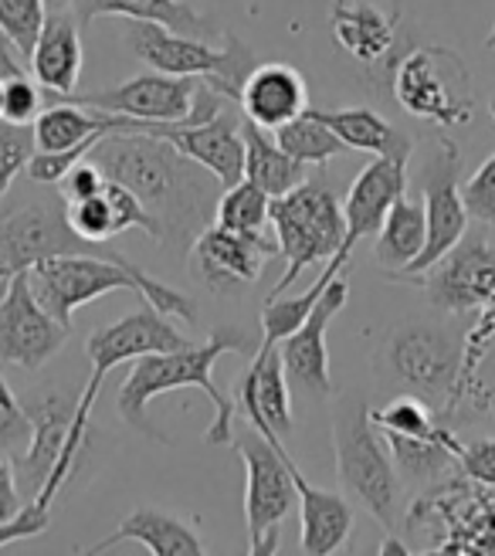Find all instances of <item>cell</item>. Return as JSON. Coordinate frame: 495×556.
<instances>
[{
	"instance_id": "1",
	"label": "cell",
	"mask_w": 495,
	"mask_h": 556,
	"mask_svg": "<svg viewBox=\"0 0 495 556\" xmlns=\"http://www.w3.org/2000/svg\"><path fill=\"white\" fill-rule=\"evenodd\" d=\"M89 160L105 177L126 184L143 201L156 225V244L183 252L198 235L214 225L221 180L198 160L180 153L167 136L156 132H105Z\"/></svg>"
},
{
	"instance_id": "2",
	"label": "cell",
	"mask_w": 495,
	"mask_h": 556,
	"mask_svg": "<svg viewBox=\"0 0 495 556\" xmlns=\"http://www.w3.org/2000/svg\"><path fill=\"white\" fill-rule=\"evenodd\" d=\"M262 343V340H258ZM258 343L248 337L238 326H217L211 332L207 343H190L183 350H170V353H147L132 364V370L126 374L123 387H119V414L123 421L136 431H143L147 438H163L160 428L150 425V401L163 397L170 391H183V387H198L211 397V404L217 407V417L211 421V428L204 431L207 444H231L234 441V397L221 394L214 383V367L225 353H241V356H255Z\"/></svg>"
},
{
	"instance_id": "3",
	"label": "cell",
	"mask_w": 495,
	"mask_h": 556,
	"mask_svg": "<svg viewBox=\"0 0 495 556\" xmlns=\"http://www.w3.org/2000/svg\"><path fill=\"white\" fill-rule=\"evenodd\" d=\"M27 275H31V289L41 299L45 309L59 323H65L68 329H72L75 309L96 302L99 295L119 292V289L136 292L140 299H147L153 309L167 313V316H177V319H187V323L198 319L194 299H187L183 292L163 286L160 278H153L140 265H132L126 255L113 252V248H109L105 255L45 258V262L27 268Z\"/></svg>"
},
{
	"instance_id": "4",
	"label": "cell",
	"mask_w": 495,
	"mask_h": 556,
	"mask_svg": "<svg viewBox=\"0 0 495 556\" xmlns=\"http://www.w3.org/2000/svg\"><path fill=\"white\" fill-rule=\"evenodd\" d=\"M333 448L343 492L353 495L383 530L394 533L401 516V471L364 397H346L337 407Z\"/></svg>"
},
{
	"instance_id": "5",
	"label": "cell",
	"mask_w": 495,
	"mask_h": 556,
	"mask_svg": "<svg viewBox=\"0 0 495 556\" xmlns=\"http://www.w3.org/2000/svg\"><path fill=\"white\" fill-rule=\"evenodd\" d=\"M31 414V444L14 462V476L24 503L51 506L72 482L81 452L92 441V421L78 417V401L65 391H48L24 404Z\"/></svg>"
},
{
	"instance_id": "6",
	"label": "cell",
	"mask_w": 495,
	"mask_h": 556,
	"mask_svg": "<svg viewBox=\"0 0 495 556\" xmlns=\"http://www.w3.org/2000/svg\"><path fill=\"white\" fill-rule=\"evenodd\" d=\"M271 231L279 241V258H285V271L268 299L289 292L309 265H326L340 252L346 214L333 187L322 180H302L282 198H271Z\"/></svg>"
},
{
	"instance_id": "7",
	"label": "cell",
	"mask_w": 495,
	"mask_h": 556,
	"mask_svg": "<svg viewBox=\"0 0 495 556\" xmlns=\"http://www.w3.org/2000/svg\"><path fill=\"white\" fill-rule=\"evenodd\" d=\"M465 337L437 323H404L388 332L377 353V374L418 394L428 404L452 410L461 374Z\"/></svg>"
},
{
	"instance_id": "8",
	"label": "cell",
	"mask_w": 495,
	"mask_h": 556,
	"mask_svg": "<svg viewBox=\"0 0 495 556\" xmlns=\"http://www.w3.org/2000/svg\"><path fill=\"white\" fill-rule=\"evenodd\" d=\"M48 102H78L102 113H116L143 123H183V119H214L228 109V96L201 78H183L167 72L136 75L116 89L96 92H45Z\"/></svg>"
},
{
	"instance_id": "9",
	"label": "cell",
	"mask_w": 495,
	"mask_h": 556,
	"mask_svg": "<svg viewBox=\"0 0 495 556\" xmlns=\"http://www.w3.org/2000/svg\"><path fill=\"white\" fill-rule=\"evenodd\" d=\"M129 51L153 72L204 78L231 102L241 99L244 78L258 65L252 48L241 45V38H234V35H225V48H214L204 38L177 35L170 27L150 24V21H132Z\"/></svg>"
},
{
	"instance_id": "10",
	"label": "cell",
	"mask_w": 495,
	"mask_h": 556,
	"mask_svg": "<svg viewBox=\"0 0 495 556\" xmlns=\"http://www.w3.org/2000/svg\"><path fill=\"white\" fill-rule=\"evenodd\" d=\"M282 438L244 431L234 434L231 448L244 465V522H248V553L268 556L279 549L282 519L295 509V482L282 458Z\"/></svg>"
},
{
	"instance_id": "11",
	"label": "cell",
	"mask_w": 495,
	"mask_h": 556,
	"mask_svg": "<svg viewBox=\"0 0 495 556\" xmlns=\"http://www.w3.org/2000/svg\"><path fill=\"white\" fill-rule=\"evenodd\" d=\"M391 86L410 116L434 126H469L475 116L472 75L448 48H415L397 59Z\"/></svg>"
},
{
	"instance_id": "12",
	"label": "cell",
	"mask_w": 495,
	"mask_h": 556,
	"mask_svg": "<svg viewBox=\"0 0 495 556\" xmlns=\"http://www.w3.org/2000/svg\"><path fill=\"white\" fill-rule=\"evenodd\" d=\"M410 533L434 530L431 546L445 553H495V489L472 479L431 485L407 513Z\"/></svg>"
},
{
	"instance_id": "13",
	"label": "cell",
	"mask_w": 495,
	"mask_h": 556,
	"mask_svg": "<svg viewBox=\"0 0 495 556\" xmlns=\"http://www.w3.org/2000/svg\"><path fill=\"white\" fill-rule=\"evenodd\" d=\"M105 241H86L65 214V198H27L0 211V262L11 275L59 255H105Z\"/></svg>"
},
{
	"instance_id": "14",
	"label": "cell",
	"mask_w": 495,
	"mask_h": 556,
	"mask_svg": "<svg viewBox=\"0 0 495 556\" xmlns=\"http://www.w3.org/2000/svg\"><path fill=\"white\" fill-rule=\"evenodd\" d=\"M183 346H190V340L167 319V313L153 309L147 299L132 316H126L113 326H99L86 343L92 377L78 394V417H89L92 421V410H96L102 380L109 370H116L119 364H126V359H140L147 353H170V350H183Z\"/></svg>"
},
{
	"instance_id": "15",
	"label": "cell",
	"mask_w": 495,
	"mask_h": 556,
	"mask_svg": "<svg viewBox=\"0 0 495 556\" xmlns=\"http://www.w3.org/2000/svg\"><path fill=\"white\" fill-rule=\"evenodd\" d=\"M68 326L54 319L31 289V275L17 271L0 295V364L35 374L68 343Z\"/></svg>"
},
{
	"instance_id": "16",
	"label": "cell",
	"mask_w": 495,
	"mask_h": 556,
	"mask_svg": "<svg viewBox=\"0 0 495 556\" xmlns=\"http://www.w3.org/2000/svg\"><path fill=\"white\" fill-rule=\"evenodd\" d=\"M461 153L452 143L448 136H437V143L424 163L421 174V201H424V214H428V244L418 255V262L410 265L401 278H415L431 268L437 258L469 235V207H465L461 198Z\"/></svg>"
},
{
	"instance_id": "17",
	"label": "cell",
	"mask_w": 495,
	"mask_h": 556,
	"mask_svg": "<svg viewBox=\"0 0 495 556\" xmlns=\"http://www.w3.org/2000/svg\"><path fill=\"white\" fill-rule=\"evenodd\" d=\"M415 282L424 286L434 309L452 316L479 313L495 295V244L482 231L465 235Z\"/></svg>"
},
{
	"instance_id": "18",
	"label": "cell",
	"mask_w": 495,
	"mask_h": 556,
	"mask_svg": "<svg viewBox=\"0 0 495 556\" xmlns=\"http://www.w3.org/2000/svg\"><path fill=\"white\" fill-rule=\"evenodd\" d=\"M271 255H279L275 235H244L214 220L190 244V271L214 295H228L255 286Z\"/></svg>"
},
{
	"instance_id": "19",
	"label": "cell",
	"mask_w": 495,
	"mask_h": 556,
	"mask_svg": "<svg viewBox=\"0 0 495 556\" xmlns=\"http://www.w3.org/2000/svg\"><path fill=\"white\" fill-rule=\"evenodd\" d=\"M234 407L244 410L248 425L262 434H275L289 441L295 431L292 421V394H289V374L282 364L279 343L262 340L252 364L234 380Z\"/></svg>"
},
{
	"instance_id": "20",
	"label": "cell",
	"mask_w": 495,
	"mask_h": 556,
	"mask_svg": "<svg viewBox=\"0 0 495 556\" xmlns=\"http://www.w3.org/2000/svg\"><path fill=\"white\" fill-rule=\"evenodd\" d=\"M350 299V286L343 282V275L329 282L322 299L316 302V309L299 329H292L289 337L279 343L282 364L289 374V383H299L302 391H309L313 397H329L337 391L333 374H329V350H326V329L337 319V313Z\"/></svg>"
},
{
	"instance_id": "21",
	"label": "cell",
	"mask_w": 495,
	"mask_h": 556,
	"mask_svg": "<svg viewBox=\"0 0 495 556\" xmlns=\"http://www.w3.org/2000/svg\"><path fill=\"white\" fill-rule=\"evenodd\" d=\"M333 38L337 45L367 68H380L394 59L397 51V24H401V0H337L333 4Z\"/></svg>"
},
{
	"instance_id": "22",
	"label": "cell",
	"mask_w": 495,
	"mask_h": 556,
	"mask_svg": "<svg viewBox=\"0 0 495 556\" xmlns=\"http://www.w3.org/2000/svg\"><path fill=\"white\" fill-rule=\"evenodd\" d=\"M407 193V160L373 156L360 174H356L343 214H346V238L340 244L343 255H353V248L364 238H377V231L388 220V211L397 198Z\"/></svg>"
},
{
	"instance_id": "23",
	"label": "cell",
	"mask_w": 495,
	"mask_h": 556,
	"mask_svg": "<svg viewBox=\"0 0 495 556\" xmlns=\"http://www.w3.org/2000/svg\"><path fill=\"white\" fill-rule=\"evenodd\" d=\"M156 136H167L170 143L198 160L204 170H211L221 187H231L244 177V139H241V123L228 113L214 119H183V123H153Z\"/></svg>"
},
{
	"instance_id": "24",
	"label": "cell",
	"mask_w": 495,
	"mask_h": 556,
	"mask_svg": "<svg viewBox=\"0 0 495 556\" xmlns=\"http://www.w3.org/2000/svg\"><path fill=\"white\" fill-rule=\"evenodd\" d=\"M65 214L72 220V228L86 241H96V244L116 238L129 228H140L156 241V225H153L150 211L143 207V201L136 198L126 184H119L113 177L102 184V190L89 193V198L65 201Z\"/></svg>"
},
{
	"instance_id": "25",
	"label": "cell",
	"mask_w": 495,
	"mask_h": 556,
	"mask_svg": "<svg viewBox=\"0 0 495 556\" xmlns=\"http://www.w3.org/2000/svg\"><path fill=\"white\" fill-rule=\"evenodd\" d=\"M238 105L252 123H258L265 129H279L282 123L302 116L309 109L306 78H302L299 68H292L285 62L255 65L252 75L244 78Z\"/></svg>"
},
{
	"instance_id": "26",
	"label": "cell",
	"mask_w": 495,
	"mask_h": 556,
	"mask_svg": "<svg viewBox=\"0 0 495 556\" xmlns=\"http://www.w3.org/2000/svg\"><path fill=\"white\" fill-rule=\"evenodd\" d=\"M282 458H285V465L292 471V482H295V492H299L302 553H309V556L337 553L353 533V506L340 492L316 489L306 476H302V468L292 462V455L285 452V444H282Z\"/></svg>"
},
{
	"instance_id": "27",
	"label": "cell",
	"mask_w": 495,
	"mask_h": 556,
	"mask_svg": "<svg viewBox=\"0 0 495 556\" xmlns=\"http://www.w3.org/2000/svg\"><path fill=\"white\" fill-rule=\"evenodd\" d=\"M27 65L45 92H75L81 75V27L72 11H48Z\"/></svg>"
},
{
	"instance_id": "28",
	"label": "cell",
	"mask_w": 495,
	"mask_h": 556,
	"mask_svg": "<svg viewBox=\"0 0 495 556\" xmlns=\"http://www.w3.org/2000/svg\"><path fill=\"white\" fill-rule=\"evenodd\" d=\"M78 21V27H86L99 17H126V21H150L163 24L177 35L190 38H214L217 24L207 21L198 8H190L187 0H72L68 8Z\"/></svg>"
},
{
	"instance_id": "29",
	"label": "cell",
	"mask_w": 495,
	"mask_h": 556,
	"mask_svg": "<svg viewBox=\"0 0 495 556\" xmlns=\"http://www.w3.org/2000/svg\"><path fill=\"white\" fill-rule=\"evenodd\" d=\"M119 543H140L147 546L153 556H201L204 543L201 536L190 530L187 522H180L170 513H160V509H136L129 513L113 536L99 540L96 546H89V553H105Z\"/></svg>"
},
{
	"instance_id": "30",
	"label": "cell",
	"mask_w": 495,
	"mask_h": 556,
	"mask_svg": "<svg viewBox=\"0 0 495 556\" xmlns=\"http://www.w3.org/2000/svg\"><path fill=\"white\" fill-rule=\"evenodd\" d=\"M383 434V431H380ZM391 448V458L401 471V479L410 485L431 489L437 482L452 479V471H458V455H461V441L452 434L445 425L431 438H404V434H383Z\"/></svg>"
},
{
	"instance_id": "31",
	"label": "cell",
	"mask_w": 495,
	"mask_h": 556,
	"mask_svg": "<svg viewBox=\"0 0 495 556\" xmlns=\"http://www.w3.org/2000/svg\"><path fill=\"white\" fill-rule=\"evenodd\" d=\"M241 139H244V177L255 180L268 198H282V193L295 190L302 180H306L309 166L299 163L295 156H289L279 139H271L265 126L241 119Z\"/></svg>"
},
{
	"instance_id": "32",
	"label": "cell",
	"mask_w": 495,
	"mask_h": 556,
	"mask_svg": "<svg viewBox=\"0 0 495 556\" xmlns=\"http://www.w3.org/2000/svg\"><path fill=\"white\" fill-rule=\"evenodd\" d=\"M316 116L333 129L346 150H360V153H373V156H394V160H410V136H404L397 126H391L373 109H316Z\"/></svg>"
},
{
	"instance_id": "33",
	"label": "cell",
	"mask_w": 495,
	"mask_h": 556,
	"mask_svg": "<svg viewBox=\"0 0 495 556\" xmlns=\"http://www.w3.org/2000/svg\"><path fill=\"white\" fill-rule=\"evenodd\" d=\"M424 244H428L424 201H410L404 193V198L394 201V207L388 211V220H383V228L377 231L373 262L388 275H404L418 262Z\"/></svg>"
},
{
	"instance_id": "34",
	"label": "cell",
	"mask_w": 495,
	"mask_h": 556,
	"mask_svg": "<svg viewBox=\"0 0 495 556\" xmlns=\"http://www.w3.org/2000/svg\"><path fill=\"white\" fill-rule=\"evenodd\" d=\"M346 265H350V255L337 252L333 258L322 265V275L316 278V282L306 292H299V295H285L282 292V295L265 299V309H262V340L282 343L292 329H299L302 323H306L309 313L316 309V302L322 299V292L329 289V282H333V278H340Z\"/></svg>"
},
{
	"instance_id": "35",
	"label": "cell",
	"mask_w": 495,
	"mask_h": 556,
	"mask_svg": "<svg viewBox=\"0 0 495 556\" xmlns=\"http://www.w3.org/2000/svg\"><path fill=\"white\" fill-rule=\"evenodd\" d=\"M492 346H495V295L479 309L475 326L469 329V337H465L458 391H455V401H452V410H448V414H455L461 404L488 407V394H485V387H482V380H479V370H482V359L488 356Z\"/></svg>"
},
{
	"instance_id": "36",
	"label": "cell",
	"mask_w": 495,
	"mask_h": 556,
	"mask_svg": "<svg viewBox=\"0 0 495 556\" xmlns=\"http://www.w3.org/2000/svg\"><path fill=\"white\" fill-rule=\"evenodd\" d=\"M275 139H279V147L289 156H295L306 166H326L333 156L346 153V143L316 116V109H306L302 116L282 123L275 129Z\"/></svg>"
},
{
	"instance_id": "37",
	"label": "cell",
	"mask_w": 495,
	"mask_h": 556,
	"mask_svg": "<svg viewBox=\"0 0 495 556\" xmlns=\"http://www.w3.org/2000/svg\"><path fill=\"white\" fill-rule=\"evenodd\" d=\"M214 220L231 231H244V235H275L271 231V198L248 177H241L238 184L221 190Z\"/></svg>"
},
{
	"instance_id": "38",
	"label": "cell",
	"mask_w": 495,
	"mask_h": 556,
	"mask_svg": "<svg viewBox=\"0 0 495 556\" xmlns=\"http://www.w3.org/2000/svg\"><path fill=\"white\" fill-rule=\"evenodd\" d=\"M370 417L383 434H404V438H431L445 428L434 417L431 404L418 394H397L391 404L370 407Z\"/></svg>"
},
{
	"instance_id": "39",
	"label": "cell",
	"mask_w": 495,
	"mask_h": 556,
	"mask_svg": "<svg viewBox=\"0 0 495 556\" xmlns=\"http://www.w3.org/2000/svg\"><path fill=\"white\" fill-rule=\"evenodd\" d=\"M0 75H4V109H0V119L35 123L41 113V99H45L38 78H27L21 65L11 59L8 48H0Z\"/></svg>"
},
{
	"instance_id": "40",
	"label": "cell",
	"mask_w": 495,
	"mask_h": 556,
	"mask_svg": "<svg viewBox=\"0 0 495 556\" xmlns=\"http://www.w3.org/2000/svg\"><path fill=\"white\" fill-rule=\"evenodd\" d=\"M45 17H48V0H0V38L21 59H31Z\"/></svg>"
},
{
	"instance_id": "41",
	"label": "cell",
	"mask_w": 495,
	"mask_h": 556,
	"mask_svg": "<svg viewBox=\"0 0 495 556\" xmlns=\"http://www.w3.org/2000/svg\"><path fill=\"white\" fill-rule=\"evenodd\" d=\"M35 123L0 119V204H4L14 180L27 170V160L35 156Z\"/></svg>"
},
{
	"instance_id": "42",
	"label": "cell",
	"mask_w": 495,
	"mask_h": 556,
	"mask_svg": "<svg viewBox=\"0 0 495 556\" xmlns=\"http://www.w3.org/2000/svg\"><path fill=\"white\" fill-rule=\"evenodd\" d=\"M31 414L14 397L4 377V364H0V458L17 462L27 452V444H31Z\"/></svg>"
},
{
	"instance_id": "43",
	"label": "cell",
	"mask_w": 495,
	"mask_h": 556,
	"mask_svg": "<svg viewBox=\"0 0 495 556\" xmlns=\"http://www.w3.org/2000/svg\"><path fill=\"white\" fill-rule=\"evenodd\" d=\"M461 198L469 207V217L495 231V153L461 184Z\"/></svg>"
},
{
	"instance_id": "44",
	"label": "cell",
	"mask_w": 495,
	"mask_h": 556,
	"mask_svg": "<svg viewBox=\"0 0 495 556\" xmlns=\"http://www.w3.org/2000/svg\"><path fill=\"white\" fill-rule=\"evenodd\" d=\"M51 526V506L45 503H24L21 513H14L11 519H0V549L21 543V540H35Z\"/></svg>"
},
{
	"instance_id": "45",
	"label": "cell",
	"mask_w": 495,
	"mask_h": 556,
	"mask_svg": "<svg viewBox=\"0 0 495 556\" xmlns=\"http://www.w3.org/2000/svg\"><path fill=\"white\" fill-rule=\"evenodd\" d=\"M458 476L495 489V438H482V441H472V444H461Z\"/></svg>"
},
{
	"instance_id": "46",
	"label": "cell",
	"mask_w": 495,
	"mask_h": 556,
	"mask_svg": "<svg viewBox=\"0 0 495 556\" xmlns=\"http://www.w3.org/2000/svg\"><path fill=\"white\" fill-rule=\"evenodd\" d=\"M109 177L102 174V166L96 163V160H78L72 170L62 177V184H59V193L65 201H81V198H89V193H96V190H102V184H105Z\"/></svg>"
},
{
	"instance_id": "47",
	"label": "cell",
	"mask_w": 495,
	"mask_h": 556,
	"mask_svg": "<svg viewBox=\"0 0 495 556\" xmlns=\"http://www.w3.org/2000/svg\"><path fill=\"white\" fill-rule=\"evenodd\" d=\"M21 509H24V498H21V489H17L14 462L0 458V519H11Z\"/></svg>"
},
{
	"instance_id": "48",
	"label": "cell",
	"mask_w": 495,
	"mask_h": 556,
	"mask_svg": "<svg viewBox=\"0 0 495 556\" xmlns=\"http://www.w3.org/2000/svg\"><path fill=\"white\" fill-rule=\"evenodd\" d=\"M380 553H383V556H404V553H410V546H407L404 540H397L394 533H388V540L380 543Z\"/></svg>"
},
{
	"instance_id": "49",
	"label": "cell",
	"mask_w": 495,
	"mask_h": 556,
	"mask_svg": "<svg viewBox=\"0 0 495 556\" xmlns=\"http://www.w3.org/2000/svg\"><path fill=\"white\" fill-rule=\"evenodd\" d=\"M72 0H48V11H68Z\"/></svg>"
},
{
	"instance_id": "50",
	"label": "cell",
	"mask_w": 495,
	"mask_h": 556,
	"mask_svg": "<svg viewBox=\"0 0 495 556\" xmlns=\"http://www.w3.org/2000/svg\"><path fill=\"white\" fill-rule=\"evenodd\" d=\"M8 282H11V271L4 268V262H0V295H4V289H8Z\"/></svg>"
},
{
	"instance_id": "51",
	"label": "cell",
	"mask_w": 495,
	"mask_h": 556,
	"mask_svg": "<svg viewBox=\"0 0 495 556\" xmlns=\"http://www.w3.org/2000/svg\"><path fill=\"white\" fill-rule=\"evenodd\" d=\"M485 394H488V410L495 414V383H492V387H485Z\"/></svg>"
},
{
	"instance_id": "52",
	"label": "cell",
	"mask_w": 495,
	"mask_h": 556,
	"mask_svg": "<svg viewBox=\"0 0 495 556\" xmlns=\"http://www.w3.org/2000/svg\"><path fill=\"white\" fill-rule=\"evenodd\" d=\"M485 45H488V48L495 51V24H492V31H488V38H485Z\"/></svg>"
},
{
	"instance_id": "53",
	"label": "cell",
	"mask_w": 495,
	"mask_h": 556,
	"mask_svg": "<svg viewBox=\"0 0 495 556\" xmlns=\"http://www.w3.org/2000/svg\"><path fill=\"white\" fill-rule=\"evenodd\" d=\"M488 116H492V123H495V92H492V99H488Z\"/></svg>"
},
{
	"instance_id": "54",
	"label": "cell",
	"mask_w": 495,
	"mask_h": 556,
	"mask_svg": "<svg viewBox=\"0 0 495 556\" xmlns=\"http://www.w3.org/2000/svg\"><path fill=\"white\" fill-rule=\"evenodd\" d=\"M0 109H4V75H0Z\"/></svg>"
}]
</instances>
